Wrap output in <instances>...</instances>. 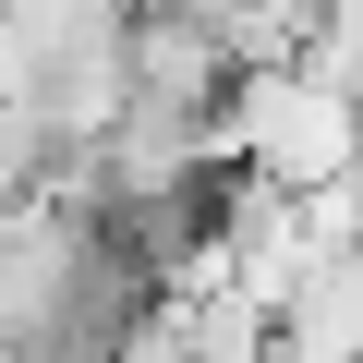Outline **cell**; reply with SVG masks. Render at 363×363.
Returning <instances> with one entry per match:
<instances>
[{"label":"cell","instance_id":"1","mask_svg":"<svg viewBox=\"0 0 363 363\" xmlns=\"http://www.w3.org/2000/svg\"><path fill=\"white\" fill-rule=\"evenodd\" d=\"M157 291L109 255V230L73 194H37L0 218V351L13 363H121Z\"/></svg>","mask_w":363,"mask_h":363},{"label":"cell","instance_id":"2","mask_svg":"<svg viewBox=\"0 0 363 363\" xmlns=\"http://www.w3.org/2000/svg\"><path fill=\"white\" fill-rule=\"evenodd\" d=\"M218 157L255 182V194H363V109L351 85H327L315 61H242L218 97Z\"/></svg>","mask_w":363,"mask_h":363}]
</instances>
